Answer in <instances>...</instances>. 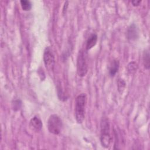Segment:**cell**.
<instances>
[{"instance_id":"13","label":"cell","mask_w":150,"mask_h":150,"mask_svg":"<svg viewBox=\"0 0 150 150\" xmlns=\"http://www.w3.org/2000/svg\"><path fill=\"white\" fill-rule=\"evenodd\" d=\"M21 105H22V102L19 99L15 100L12 102V108L13 110L15 111H18L21 108Z\"/></svg>"},{"instance_id":"15","label":"cell","mask_w":150,"mask_h":150,"mask_svg":"<svg viewBox=\"0 0 150 150\" xmlns=\"http://www.w3.org/2000/svg\"><path fill=\"white\" fill-rule=\"evenodd\" d=\"M141 2V1H140V0H139V1H136V0H135V1H131V3H132V5L134 6H138Z\"/></svg>"},{"instance_id":"7","label":"cell","mask_w":150,"mask_h":150,"mask_svg":"<svg viewBox=\"0 0 150 150\" xmlns=\"http://www.w3.org/2000/svg\"><path fill=\"white\" fill-rule=\"evenodd\" d=\"M139 36L138 29L134 23L131 24L127 30V38L131 40H136Z\"/></svg>"},{"instance_id":"5","label":"cell","mask_w":150,"mask_h":150,"mask_svg":"<svg viewBox=\"0 0 150 150\" xmlns=\"http://www.w3.org/2000/svg\"><path fill=\"white\" fill-rule=\"evenodd\" d=\"M43 61L47 68H51L54 63V56L50 47H47L43 53Z\"/></svg>"},{"instance_id":"6","label":"cell","mask_w":150,"mask_h":150,"mask_svg":"<svg viewBox=\"0 0 150 150\" xmlns=\"http://www.w3.org/2000/svg\"><path fill=\"white\" fill-rule=\"evenodd\" d=\"M42 125L43 124H42V121L39 117L36 116L33 117L30 120L29 127L32 131H34L36 132L40 131L42 128Z\"/></svg>"},{"instance_id":"10","label":"cell","mask_w":150,"mask_h":150,"mask_svg":"<svg viewBox=\"0 0 150 150\" xmlns=\"http://www.w3.org/2000/svg\"><path fill=\"white\" fill-rule=\"evenodd\" d=\"M142 59L145 68L147 70H149L150 67V54L149 49H145L144 50L143 52Z\"/></svg>"},{"instance_id":"12","label":"cell","mask_w":150,"mask_h":150,"mask_svg":"<svg viewBox=\"0 0 150 150\" xmlns=\"http://www.w3.org/2000/svg\"><path fill=\"white\" fill-rule=\"evenodd\" d=\"M21 7L23 11H28L32 8V4L30 1L28 0H22L20 1Z\"/></svg>"},{"instance_id":"3","label":"cell","mask_w":150,"mask_h":150,"mask_svg":"<svg viewBox=\"0 0 150 150\" xmlns=\"http://www.w3.org/2000/svg\"><path fill=\"white\" fill-rule=\"evenodd\" d=\"M62 121L59 115L55 114L50 115L47 122V127L49 132L54 135H58L62 130Z\"/></svg>"},{"instance_id":"8","label":"cell","mask_w":150,"mask_h":150,"mask_svg":"<svg viewBox=\"0 0 150 150\" xmlns=\"http://www.w3.org/2000/svg\"><path fill=\"white\" fill-rule=\"evenodd\" d=\"M97 35L95 33L91 34L87 39L86 41V48L87 50H88L93 48L97 43Z\"/></svg>"},{"instance_id":"1","label":"cell","mask_w":150,"mask_h":150,"mask_svg":"<svg viewBox=\"0 0 150 150\" xmlns=\"http://www.w3.org/2000/svg\"><path fill=\"white\" fill-rule=\"evenodd\" d=\"M86 102L87 96L85 93L80 94L76 98L74 116L78 124H81L84 120Z\"/></svg>"},{"instance_id":"14","label":"cell","mask_w":150,"mask_h":150,"mask_svg":"<svg viewBox=\"0 0 150 150\" xmlns=\"http://www.w3.org/2000/svg\"><path fill=\"white\" fill-rule=\"evenodd\" d=\"M125 81L123 80V79H120L118 80V83H117V86H118V91L121 93H122V91H124L125 87Z\"/></svg>"},{"instance_id":"4","label":"cell","mask_w":150,"mask_h":150,"mask_svg":"<svg viewBox=\"0 0 150 150\" xmlns=\"http://www.w3.org/2000/svg\"><path fill=\"white\" fill-rule=\"evenodd\" d=\"M88 71V64L84 51L80 50L79 52L77 59V72L80 77H84Z\"/></svg>"},{"instance_id":"11","label":"cell","mask_w":150,"mask_h":150,"mask_svg":"<svg viewBox=\"0 0 150 150\" xmlns=\"http://www.w3.org/2000/svg\"><path fill=\"white\" fill-rule=\"evenodd\" d=\"M138 67V64L134 61L129 63L127 65V70L128 73L130 74L135 73L137 71Z\"/></svg>"},{"instance_id":"2","label":"cell","mask_w":150,"mask_h":150,"mask_svg":"<svg viewBox=\"0 0 150 150\" xmlns=\"http://www.w3.org/2000/svg\"><path fill=\"white\" fill-rule=\"evenodd\" d=\"M101 135L100 142L102 146L105 148L109 147L111 142L110 134V125L108 119L107 117H103L101 121Z\"/></svg>"},{"instance_id":"9","label":"cell","mask_w":150,"mask_h":150,"mask_svg":"<svg viewBox=\"0 0 150 150\" xmlns=\"http://www.w3.org/2000/svg\"><path fill=\"white\" fill-rule=\"evenodd\" d=\"M119 65L120 63L118 60L114 59L112 60L109 67V74L111 77L114 76L115 74L117 73L119 69Z\"/></svg>"}]
</instances>
